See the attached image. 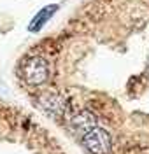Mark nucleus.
Here are the masks:
<instances>
[{
	"label": "nucleus",
	"mask_w": 149,
	"mask_h": 154,
	"mask_svg": "<svg viewBox=\"0 0 149 154\" xmlns=\"http://www.w3.org/2000/svg\"><path fill=\"white\" fill-rule=\"evenodd\" d=\"M21 74L25 82L30 86H39L44 84L49 79V63L40 56H30L21 65Z\"/></svg>",
	"instance_id": "nucleus-1"
},
{
	"label": "nucleus",
	"mask_w": 149,
	"mask_h": 154,
	"mask_svg": "<svg viewBox=\"0 0 149 154\" xmlns=\"http://www.w3.org/2000/svg\"><path fill=\"white\" fill-rule=\"evenodd\" d=\"M81 142L91 154H107L110 151V145H112L110 135L100 126H95L88 133H84L81 137Z\"/></svg>",
	"instance_id": "nucleus-2"
},
{
	"label": "nucleus",
	"mask_w": 149,
	"mask_h": 154,
	"mask_svg": "<svg viewBox=\"0 0 149 154\" xmlns=\"http://www.w3.org/2000/svg\"><path fill=\"white\" fill-rule=\"evenodd\" d=\"M37 103L46 114L53 116V117H58L65 112V100L58 93H44L37 98Z\"/></svg>",
	"instance_id": "nucleus-3"
},
{
	"label": "nucleus",
	"mask_w": 149,
	"mask_h": 154,
	"mask_svg": "<svg viewBox=\"0 0 149 154\" xmlns=\"http://www.w3.org/2000/svg\"><path fill=\"white\" fill-rule=\"evenodd\" d=\"M69 125L70 128H72V131H76L77 135H82L88 133L89 130H93L97 125V117H95V114L93 112H89V110H79V112H76V114L72 116L69 119Z\"/></svg>",
	"instance_id": "nucleus-4"
},
{
	"label": "nucleus",
	"mask_w": 149,
	"mask_h": 154,
	"mask_svg": "<svg viewBox=\"0 0 149 154\" xmlns=\"http://www.w3.org/2000/svg\"><path fill=\"white\" fill-rule=\"evenodd\" d=\"M56 9H58V5H54V4H53V5H46L42 11H39V12L33 16L32 23L28 25V30H30V32H39V30L42 28L48 21H49L51 16L56 12Z\"/></svg>",
	"instance_id": "nucleus-5"
}]
</instances>
